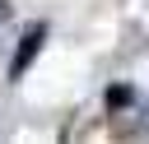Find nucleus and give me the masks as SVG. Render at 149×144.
Here are the masks:
<instances>
[{
  "mask_svg": "<svg viewBox=\"0 0 149 144\" xmlns=\"http://www.w3.org/2000/svg\"><path fill=\"white\" fill-rule=\"evenodd\" d=\"M42 42H47V23H28L23 37H19V51H14V60H9V79H14V84L28 74V65H33L37 51H42Z\"/></svg>",
  "mask_w": 149,
  "mask_h": 144,
  "instance_id": "obj_1",
  "label": "nucleus"
},
{
  "mask_svg": "<svg viewBox=\"0 0 149 144\" xmlns=\"http://www.w3.org/2000/svg\"><path fill=\"white\" fill-rule=\"evenodd\" d=\"M0 23H9V5L5 0H0Z\"/></svg>",
  "mask_w": 149,
  "mask_h": 144,
  "instance_id": "obj_3",
  "label": "nucleus"
},
{
  "mask_svg": "<svg viewBox=\"0 0 149 144\" xmlns=\"http://www.w3.org/2000/svg\"><path fill=\"white\" fill-rule=\"evenodd\" d=\"M130 102H135V88H130V84H116V88H107V111H112V116H116L121 107H130Z\"/></svg>",
  "mask_w": 149,
  "mask_h": 144,
  "instance_id": "obj_2",
  "label": "nucleus"
}]
</instances>
